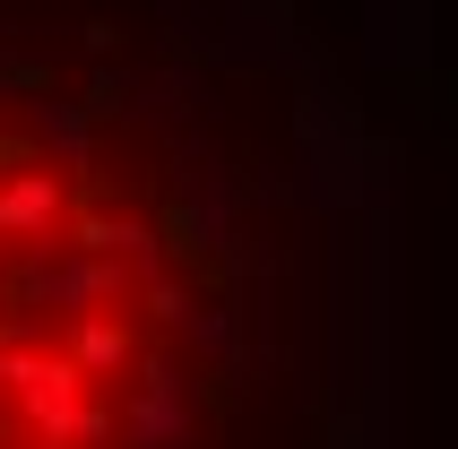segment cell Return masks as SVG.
<instances>
[{
  "label": "cell",
  "instance_id": "obj_1",
  "mask_svg": "<svg viewBox=\"0 0 458 449\" xmlns=\"http://www.w3.org/2000/svg\"><path fill=\"white\" fill-rule=\"evenodd\" d=\"M0 449H398V156L303 0H0Z\"/></svg>",
  "mask_w": 458,
  "mask_h": 449
}]
</instances>
